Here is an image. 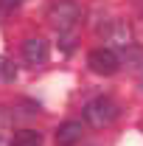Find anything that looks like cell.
I'll list each match as a JSON object with an SVG mask.
<instances>
[{"label":"cell","mask_w":143,"mask_h":146,"mask_svg":"<svg viewBox=\"0 0 143 146\" xmlns=\"http://www.w3.org/2000/svg\"><path fill=\"white\" fill-rule=\"evenodd\" d=\"M81 132H84L81 121H65L56 129V146H76L81 141Z\"/></svg>","instance_id":"5b68a950"},{"label":"cell","mask_w":143,"mask_h":146,"mask_svg":"<svg viewBox=\"0 0 143 146\" xmlns=\"http://www.w3.org/2000/svg\"><path fill=\"white\" fill-rule=\"evenodd\" d=\"M11 146H42V135L36 129H17L11 135Z\"/></svg>","instance_id":"8992f818"},{"label":"cell","mask_w":143,"mask_h":146,"mask_svg":"<svg viewBox=\"0 0 143 146\" xmlns=\"http://www.w3.org/2000/svg\"><path fill=\"white\" fill-rule=\"evenodd\" d=\"M140 90H143V79H140Z\"/></svg>","instance_id":"30bf717a"},{"label":"cell","mask_w":143,"mask_h":146,"mask_svg":"<svg viewBox=\"0 0 143 146\" xmlns=\"http://www.w3.org/2000/svg\"><path fill=\"white\" fill-rule=\"evenodd\" d=\"M17 79V65L9 56H0V84H9Z\"/></svg>","instance_id":"ba28073f"},{"label":"cell","mask_w":143,"mask_h":146,"mask_svg":"<svg viewBox=\"0 0 143 146\" xmlns=\"http://www.w3.org/2000/svg\"><path fill=\"white\" fill-rule=\"evenodd\" d=\"M23 56H25L28 65H42V62L48 59V42H45L42 36L25 39V42H23Z\"/></svg>","instance_id":"277c9868"},{"label":"cell","mask_w":143,"mask_h":146,"mask_svg":"<svg viewBox=\"0 0 143 146\" xmlns=\"http://www.w3.org/2000/svg\"><path fill=\"white\" fill-rule=\"evenodd\" d=\"M87 62H90V68L98 73V76H112V73H118V68H121V56L115 54V51H109V48H95V51H90Z\"/></svg>","instance_id":"3957f363"},{"label":"cell","mask_w":143,"mask_h":146,"mask_svg":"<svg viewBox=\"0 0 143 146\" xmlns=\"http://www.w3.org/2000/svg\"><path fill=\"white\" fill-rule=\"evenodd\" d=\"M115 118H118V104L112 98H93L84 107V121L95 129H104L109 124H115Z\"/></svg>","instance_id":"6da1fadb"},{"label":"cell","mask_w":143,"mask_h":146,"mask_svg":"<svg viewBox=\"0 0 143 146\" xmlns=\"http://www.w3.org/2000/svg\"><path fill=\"white\" fill-rule=\"evenodd\" d=\"M109 39H112L115 45H132V28H129L126 23H118V25L112 28Z\"/></svg>","instance_id":"52a82bcc"},{"label":"cell","mask_w":143,"mask_h":146,"mask_svg":"<svg viewBox=\"0 0 143 146\" xmlns=\"http://www.w3.org/2000/svg\"><path fill=\"white\" fill-rule=\"evenodd\" d=\"M17 3H23V0H3V6H17Z\"/></svg>","instance_id":"9c48e42d"},{"label":"cell","mask_w":143,"mask_h":146,"mask_svg":"<svg viewBox=\"0 0 143 146\" xmlns=\"http://www.w3.org/2000/svg\"><path fill=\"white\" fill-rule=\"evenodd\" d=\"M79 20H81L79 3H73V0H59V3H54V9H51V25H54V28L70 31Z\"/></svg>","instance_id":"7a4b0ae2"}]
</instances>
